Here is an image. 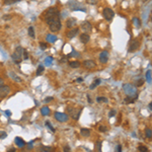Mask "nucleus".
Here are the masks:
<instances>
[{"mask_svg":"<svg viewBox=\"0 0 152 152\" xmlns=\"http://www.w3.org/2000/svg\"><path fill=\"white\" fill-rule=\"evenodd\" d=\"M7 137V133L4 131H0V139H5Z\"/></svg>","mask_w":152,"mask_h":152,"instance_id":"obj_25","label":"nucleus"},{"mask_svg":"<svg viewBox=\"0 0 152 152\" xmlns=\"http://www.w3.org/2000/svg\"><path fill=\"white\" fill-rule=\"evenodd\" d=\"M109 60V53L106 52V51H103L100 54H99V61L101 63H106Z\"/></svg>","mask_w":152,"mask_h":152,"instance_id":"obj_8","label":"nucleus"},{"mask_svg":"<svg viewBox=\"0 0 152 152\" xmlns=\"http://www.w3.org/2000/svg\"><path fill=\"white\" fill-rule=\"evenodd\" d=\"M2 18H3V19H10V18H11V16H10V15H4Z\"/></svg>","mask_w":152,"mask_h":152,"instance_id":"obj_39","label":"nucleus"},{"mask_svg":"<svg viewBox=\"0 0 152 152\" xmlns=\"http://www.w3.org/2000/svg\"><path fill=\"white\" fill-rule=\"evenodd\" d=\"M98 130H99V132H106V131H108V127H105V126H99L98 127Z\"/></svg>","mask_w":152,"mask_h":152,"instance_id":"obj_27","label":"nucleus"},{"mask_svg":"<svg viewBox=\"0 0 152 152\" xmlns=\"http://www.w3.org/2000/svg\"><path fill=\"white\" fill-rule=\"evenodd\" d=\"M9 91H10V88H9V86H7V85H3L0 87V99L1 98H4L5 96H7L8 95V93H9Z\"/></svg>","mask_w":152,"mask_h":152,"instance_id":"obj_5","label":"nucleus"},{"mask_svg":"<svg viewBox=\"0 0 152 152\" xmlns=\"http://www.w3.org/2000/svg\"><path fill=\"white\" fill-rule=\"evenodd\" d=\"M78 32H79V29H77V27H74V29L70 30L68 32H67V38H68L69 40H72L73 38H75V36L78 33Z\"/></svg>","mask_w":152,"mask_h":152,"instance_id":"obj_11","label":"nucleus"},{"mask_svg":"<svg viewBox=\"0 0 152 152\" xmlns=\"http://www.w3.org/2000/svg\"><path fill=\"white\" fill-rule=\"evenodd\" d=\"M21 1V0H4V4L5 5H12V4H15Z\"/></svg>","mask_w":152,"mask_h":152,"instance_id":"obj_19","label":"nucleus"},{"mask_svg":"<svg viewBox=\"0 0 152 152\" xmlns=\"http://www.w3.org/2000/svg\"><path fill=\"white\" fill-rule=\"evenodd\" d=\"M15 142H16V145L18 146V147H24V146L25 145V142L22 140L21 138H15Z\"/></svg>","mask_w":152,"mask_h":152,"instance_id":"obj_15","label":"nucleus"},{"mask_svg":"<svg viewBox=\"0 0 152 152\" xmlns=\"http://www.w3.org/2000/svg\"><path fill=\"white\" fill-rule=\"evenodd\" d=\"M99 83H100V79H99V78H96V79L93 81V83L90 84V86H89V89H94L97 85H99Z\"/></svg>","mask_w":152,"mask_h":152,"instance_id":"obj_17","label":"nucleus"},{"mask_svg":"<svg viewBox=\"0 0 152 152\" xmlns=\"http://www.w3.org/2000/svg\"><path fill=\"white\" fill-rule=\"evenodd\" d=\"M148 106H149V110H150V111H152V103H150Z\"/></svg>","mask_w":152,"mask_h":152,"instance_id":"obj_45","label":"nucleus"},{"mask_svg":"<svg viewBox=\"0 0 152 152\" xmlns=\"http://www.w3.org/2000/svg\"><path fill=\"white\" fill-rule=\"evenodd\" d=\"M80 133L83 137H89V135H90V130L89 129H85V128H82L80 130Z\"/></svg>","mask_w":152,"mask_h":152,"instance_id":"obj_14","label":"nucleus"},{"mask_svg":"<svg viewBox=\"0 0 152 152\" xmlns=\"http://www.w3.org/2000/svg\"><path fill=\"white\" fill-rule=\"evenodd\" d=\"M6 114H7V115H8V116H10V115H11V112H8V111H7V112H6Z\"/></svg>","mask_w":152,"mask_h":152,"instance_id":"obj_47","label":"nucleus"},{"mask_svg":"<svg viewBox=\"0 0 152 152\" xmlns=\"http://www.w3.org/2000/svg\"><path fill=\"white\" fill-rule=\"evenodd\" d=\"M87 99H88V104H92V99L89 96V94H87Z\"/></svg>","mask_w":152,"mask_h":152,"instance_id":"obj_38","label":"nucleus"},{"mask_svg":"<svg viewBox=\"0 0 152 152\" xmlns=\"http://www.w3.org/2000/svg\"><path fill=\"white\" fill-rule=\"evenodd\" d=\"M27 33H29V36H30L32 39H35V38H36L35 29H33L32 26H30V27H29V30H27Z\"/></svg>","mask_w":152,"mask_h":152,"instance_id":"obj_16","label":"nucleus"},{"mask_svg":"<svg viewBox=\"0 0 152 152\" xmlns=\"http://www.w3.org/2000/svg\"><path fill=\"white\" fill-rule=\"evenodd\" d=\"M46 125H47V126H48V127H49V129H51V130H52V131H53V132H54V131H55V129H54V128H53V127H52V125H51V124H50V123H49V122H46Z\"/></svg>","mask_w":152,"mask_h":152,"instance_id":"obj_32","label":"nucleus"},{"mask_svg":"<svg viewBox=\"0 0 152 152\" xmlns=\"http://www.w3.org/2000/svg\"><path fill=\"white\" fill-rule=\"evenodd\" d=\"M139 46H140V43H139V41H137V40H133L132 42H131V44H130V47H129V52H135V51H137L138 49H139Z\"/></svg>","mask_w":152,"mask_h":152,"instance_id":"obj_6","label":"nucleus"},{"mask_svg":"<svg viewBox=\"0 0 152 152\" xmlns=\"http://www.w3.org/2000/svg\"><path fill=\"white\" fill-rule=\"evenodd\" d=\"M44 18L46 20V22L49 24L51 22H53L55 20H58L60 19V14H59V11L57 10V8H49L46 12L44 13Z\"/></svg>","mask_w":152,"mask_h":152,"instance_id":"obj_1","label":"nucleus"},{"mask_svg":"<svg viewBox=\"0 0 152 152\" xmlns=\"http://www.w3.org/2000/svg\"><path fill=\"white\" fill-rule=\"evenodd\" d=\"M70 67L71 68H78V67H80V62L78 61H71L69 63Z\"/></svg>","mask_w":152,"mask_h":152,"instance_id":"obj_18","label":"nucleus"},{"mask_svg":"<svg viewBox=\"0 0 152 152\" xmlns=\"http://www.w3.org/2000/svg\"><path fill=\"white\" fill-rule=\"evenodd\" d=\"M83 66L87 69H92V68H95L96 64H95V62L92 60H86L83 62Z\"/></svg>","mask_w":152,"mask_h":152,"instance_id":"obj_9","label":"nucleus"},{"mask_svg":"<svg viewBox=\"0 0 152 152\" xmlns=\"http://www.w3.org/2000/svg\"><path fill=\"white\" fill-rule=\"evenodd\" d=\"M64 151H70V147H69V146H65V147H64Z\"/></svg>","mask_w":152,"mask_h":152,"instance_id":"obj_40","label":"nucleus"},{"mask_svg":"<svg viewBox=\"0 0 152 152\" xmlns=\"http://www.w3.org/2000/svg\"><path fill=\"white\" fill-rule=\"evenodd\" d=\"M42 150L45 151V152H48V151H51V148L50 147H43Z\"/></svg>","mask_w":152,"mask_h":152,"instance_id":"obj_35","label":"nucleus"},{"mask_svg":"<svg viewBox=\"0 0 152 152\" xmlns=\"http://www.w3.org/2000/svg\"><path fill=\"white\" fill-rule=\"evenodd\" d=\"M86 2L88 4H96L97 3V0H86Z\"/></svg>","mask_w":152,"mask_h":152,"instance_id":"obj_29","label":"nucleus"},{"mask_svg":"<svg viewBox=\"0 0 152 152\" xmlns=\"http://www.w3.org/2000/svg\"><path fill=\"white\" fill-rule=\"evenodd\" d=\"M77 24V20H76V18H69L68 20L66 21V25H67V27H73L75 24Z\"/></svg>","mask_w":152,"mask_h":152,"instance_id":"obj_13","label":"nucleus"},{"mask_svg":"<svg viewBox=\"0 0 152 152\" xmlns=\"http://www.w3.org/2000/svg\"><path fill=\"white\" fill-rule=\"evenodd\" d=\"M27 58H29V55H27V52L24 50V59H27Z\"/></svg>","mask_w":152,"mask_h":152,"instance_id":"obj_34","label":"nucleus"},{"mask_svg":"<svg viewBox=\"0 0 152 152\" xmlns=\"http://www.w3.org/2000/svg\"><path fill=\"white\" fill-rule=\"evenodd\" d=\"M24 48L18 46V47H16L14 53L11 55V58L13 59V61L15 62L16 64H19L20 62L22 61V59H24Z\"/></svg>","mask_w":152,"mask_h":152,"instance_id":"obj_2","label":"nucleus"},{"mask_svg":"<svg viewBox=\"0 0 152 152\" xmlns=\"http://www.w3.org/2000/svg\"><path fill=\"white\" fill-rule=\"evenodd\" d=\"M72 56H78V55H77V52H74V51H72V52L68 55V57H72Z\"/></svg>","mask_w":152,"mask_h":152,"instance_id":"obj_33","label":"nucleus"},{"mask_svg":"<svg viewBox=\"0 0 152 152\" xmlns=\"http://www.w3.org/2000/svg\"><path fill=\"white\" fill-rule=\"evenodd\" d=\"M40 47L42 50H46L47 49V44L46 43H40Z\"/></svg>","mask_w":152,"mask_h":152,"instance_id":"obj_28","label":"nucleus"},{"mask_svg":"<svg viewBox=\"0 0 152 152\" xmlns=\"http://www.w3.org/2000/svg\"><path fill=\"white\" fill-rule=\"evenodd\" d=\"M138 150H139V151H142V152H147V151H148V148L146 147V146L140 145L139 147H138Z\"/></svg>","mask_w":152,"mask_h":152,"instance_id":"obj_24","label":"nucleus"},{"mask_svg":"<svg viewBox=\"0 0 152 152\" xmlns=\"http://www.w3.org/2000/svg\"><path fill=\"white\" fill-rule=\"evenodd\" d=\"M81 29H82V31L84 32L87 33V32H91L92 26H91V24H90V22H89V21H83L82 24H81Z\"/></svg>","mask_w":152,"mask_h":152,"instance_id":"obj_7","label":"nucleus"},{"mask_svg":"<svg viewBox=\"0 0 152 152\" xmlns=\"http://www.w3.org/2000/svg\"><path fill=\"white\" fill-rule=\"evenodd\" d=\"M115 115H116V111H115V110H112V111L110 112V115H109V116H110V117H114Z\"/></svg>","mask_w":152,"mask_h":152,"instance_id":"obj_37","label":"nucleus"},{"mask_svg":"<svg viewBox=\"0 0 152 152\" xmlns=\"http://www.w3.org/2000/svg\"><path fill=\"white\" fill-rule=\"evenodd\" d=\"M3 84H4V82H3V80H2V78H0V87H1Z\"/></svg>","mask_w":152,"mask_h":152,"instance_id":"obj_43","label":"nucleus"},{"mask_svg":"<svg viewBox=\"0 0 152 152\" xmlns=\"http://www.w3.org/2000/svg\"><path fill=\"white\" fill-rule=\"evenodd\" d=\"M97 103H108V98L106 97H101V96H98L96 98Z\"/></svg>","mask_w":152,"mask_h":152,"instance_id":"obj_22","label":"nucleus"},{"mask_svg":"<svg viewBox=\"0 0 152 152\" xmlns=\"http://www.w3.org/2000/svg\"><path fill=\"white\" fill-rule=\"evenodd\" d=\"M124 101H125L126 104H133L134 103V98H132V97H129V96H127L125 99H124Z\"/></svg>","mask_w":152,"mask_h":152,"instance_id":"obj_23","label":"nucleus"},{"mask_svg":"<svg viewBox=\"0 0 152 152\" xmlns=\"http://www.w3.org/2000/svg\"><path fill=\"white\" fill-rule=\"evenodd\" d=\"M103 15H104V19H106L108 21H110V20L112 19V17H114L115 12L112 11V9H111V8H109V7H105V8L103 10Z\"/></svg>","mask_w":152,"mask_h":152,"instance_id":"obj_4","label":"nucleus"},{"mask_svg":"<svg viewBox=\"0 0 152 152\" xmlns=\"http://www.w3.org/2000/svg\"><path fill=\"white\" fill-rule=\"evenodd\" d=\"M61 20L58 19V20H55L53 22H51V24H49V27H50V30L51 32H59L61 30Z\"/></svg>","mask_w":152,"mask_h":152,"instance_id":"obj_3","label":"nucleus"},{"mask_svg":"<svg viewBox=\"0 0 152 152\" xmlns=\"http://www.w3.org/2000/svg\"><path fill=\"white\" fill-rule=\"evenodd\" d=\"M82 80H83V79H82V78H80V77H79V78H78V79H77V81H78V82H81Z\"/></svg>","mask_w":152,"mask_h":152,"instance_id":"obj_46","label":"nucleus"},{"mask_svg":"<svg viewBox=\"0 0 152 152\" xmlns=\"http://www.w3.org/2000/svg\"><path fill=\"white\" fill-rule=\"evenodd\" d=\"M151 136H152L151 129H146V137H147V138H151Z\"/></svg>","mask_w":152,"mask_h":152,"instance_id":"obj_26","label":"nucleus"},{"mask_svg":"<svg viewBox=\"0 0 152 152\" xmlns=\"http://www.w3.org/2000/svg\"><path fill=\"white\" fill-rule=\"evenodd\" d=\"M89 40H90V38H89V35H88V33L83 32L82 35L80 36V42L83 43V44H87V43L89 42Z\"/></svg>","mask_w":152,"mask_h":152,"instance_id":"obj_12","label":"nucleus"},{"mask_svg":"<svg viewBox=\"0 0 152 152\" xmlns=\"http://www.w3.org/2000/svg\"><path fill=\"white\" fill-rule=\"evenodd\" d=\"M66 61H67V58H63V59L61 60V62H62V63H65Z\"/></svg>","mask_w":152,"mask_h":152,"instance_id":"obj_44","label":"nucleus"},{"mask_svg":"<svg viewBox=\"0 0 152 152\" xmlns=\"http://www.w3.org/2000/svg\"><path fill=\"white\" fill-rule=\"evenodd\" d=\"M47 40H48L49 42H51V43H54V42L57 41V37L53 36V35H48V36H47Z\"/></svg>","mask_w":152,"mask_h":152,"instance_id":"obj_20","label":"nucleus"},{"mask_svg":"<svg viewBox=\"0 0 152 152\" xmlns=\"http://www.w3.org/2000/svg\"><path fill=\"white\" fill-rule=\"evenodd\" d=\"M48 111H49L48 108H44V109H42V114H43V115H47V114H48Z\"/></svg>","mask_w":152,"mask_h":152,"instance_id":"obj_31","label":"nucleus"},{"mask_svg":"<svg viewBox=\"0 0 152 152\" xmlns=\"http://www.w3.org/2000/svg\"><path fill=\"white\" fill-rule=\"evenodd\" d=\"M54 98L53 97H47L46 99H45V101H51V100H53Z\"/></svg>","mask_w":152,"mask_h":152,"instance_id":"obj_41","label":"nucleus"},{"mask_svg":"<svg viewBox=\"0 0 152 152\" xmlns=\"http://www.w3.org/2000/svg\"><path fill=\"white\" fill-rule=\"evenodd\" d=\"M55 119L60 121V122H66L68 120V116L61 114V112H55Z\"/></svg>","mask_w":152,"mask_h":152,"instance_id":"obj_10","label":"nucleus"},{"mask_svg":"<svg viewBox=\"0 0 152 152\" xmlns=\"http://www.w3.org/2000/svg\"><path fill=\"white\" fill-rule=\"evenodd\" d=\"M44 70H45L44 66H43V65H40V66L38 67V69H37V75H38V76L42 75V74H43V72H44Z\"/></svg>","mask_w":152,"mask_h":152,"instance_id":"obj_21","label":"nucleus"},{"mask_svg":"<svg viewBox=\"0 0 152 152\" xmlns=\"http://www.w3.org/2000/svg\"><path fill=\"white\" fill-rule=\"evenodd\" d=\"M96 148H97L98 151L101 150V142H100V141H97V142H96Z\"/></svg>","mask_w":152,"mask_h":152,"instance_id":"obj_30","label":"nucleus"},{"mask_svg":"<svg viewBox=\"0 0 152 152\" xmlns=\"http://www.w3.org/2000/svg\"><path fill=\"white\" fill-rule=\"evenodd\" d=\"M143 83H144V80H139V81L137 82V86H141V85H143Z\"/></svg>","mask_w":152,"mask_h":152,"instance_id":"obj_36","label":"nucleus"},{"mask_svg":"<svg viewBox=\"0 0 152 152\" xmlns=\"http://www.w3.org/2000/svg\"><path fill=\"white\" fill-rule=\"evenodd\" d=\"M117 149H118V152H121V151H122V146H121V145H119V146H118V148H117Z\"/></svg>","mask_w":152,"mask_h":152,"instance_id":"obj_42","label":"nucleus"}]
</instances>
